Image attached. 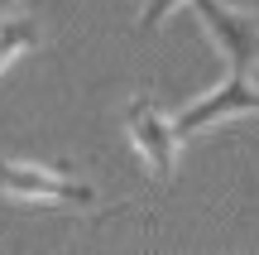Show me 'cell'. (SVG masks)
Segmentation results:
<instances>
[{"label":"cell","mask_w":259,"mask_h":255,"mask_svg":"<svg viewBox=\"0 0 259 255\" xmlns=\"http://www.w3.org/2000/svg\"><path fill=\"white\" fill-rule=\"evenodd\" d=\"M0 193L10 202H29V207H96V188L67 169H48V164L29 159H0Z\"/></svg>","instance_id":"obj_1"},{"label":"cell","mask_w":259,"mask_h":255,"mask_svg":"<svg viewBox=\"0 0 259 255\" xmlns=\"http://www.w3.org/2000/svg\"><path fill=\"white\" fill-rule=\"evenodd\" d=\"M125 140L135 144V154L144 159V169L154 173V178H173L178 173V130L173 121H168L163 111H158L154 96H130L125 106Z\"/></svg>","instance_id":"obj_2"},{"label":"cell","mask_w":259,"mask_h":255,"mask_svg":"<svg viewBox=\"0 0 259 255\" xmlns=\"http://www.w3.org/2000/svg\"><path fill=\"white\" fill-rule=\"evenodd\" d=\"M245 111H259L254 77L250 72H226L206 96L187 101L183 111L173 116V130H178V140H187V135H202V130H211V125L231 121V116H245Z\"/></svg>","instance_id":"obj_3"},{"label":"cell","mask_w":259,"mask_h":255,"mask_svg":"<svg viewBox=\"0 0 259 255\" xmlns=\"http://www.w3.org/2000/svg\"><path fill=\"white\" fill-rule=\"evenodd\" d=\"M202 29L211 34L216 53L226 58L231 72H254L259 63V19L245 15V10H231L226 0H192Z\"/></svg>","instance_id":"obj_4"},{"label":"cell","mask_w":259,"mask_h":255,"mask_svg":"<svg viewBox=\"0 0 259 255\" xmlns=\"http://www.w3.org/2000/svg\"><path fill=\"white\" fill-rule=\"evenodd\" d=\"M38 44V24L29 15H0V72L15 67L24 53H34Z\"/></svg>","instance_id":"obj_5"},{"label":"cell","mask_w":259,"mask_h":255,"mask_svg":"<svg viewBox=\"0 0 259 255\" xmlns=\"http://www.w3.org/2000/svg\"><path fill=\"white\" fill-rule=\"evenodd\" d=\"M178 5H183V0H144V10H139V34H154Z\"/></svg>","instance_id":"obj_6"},{"label":"cell","mask_w":259,"mask_h":255,"mask_svg":"<svg viewBox=\"0 0 259 255\" xmlns=\"http://www.w3.org/2000/svg\"><path fill=\"white\" fill-rule=\"evenodd\" d=\"M19 5V0H0V15H10V10H15Z\"/></svg>","instance_id":"obj_7"}]
</instances>
